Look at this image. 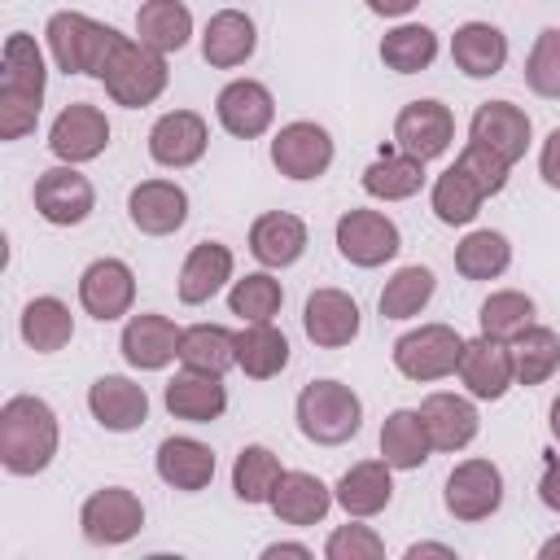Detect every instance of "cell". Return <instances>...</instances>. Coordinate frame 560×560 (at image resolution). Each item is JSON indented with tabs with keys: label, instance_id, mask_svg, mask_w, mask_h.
Segmentation results:
<instances>
[{
	"label": "cell",
	"instance_id": "7",
	"mask_svg": "<svg viewBox=\"0 0 560 560\" xmlns=\"http://www.w3.org/2000/svg\"><path fill=\"white\" fill-rule=\"evenodd\" d=\"M79 525H83V538L96 542V547H118L127 538L140 534L144 525V503L127 490V486H105L96 494H88L83 512H79Z\"/></svg>",
	"mask_w": 560,
	"mask_h": 560
},
{
	"label": "cell",
	"instance_id": "39",
	"mask_svg": "<svg viewBox=\"0 0 560 560\" xmlns=\"http://www.w3.org/2000/svg\"><path fill=\"white\" fill-rule=\"evenodd\" d=\"M433 214L446 223V228H464V223H472L477 214H481V201H486V192L459 171V166H446L438 179H433Z\"/></svg>",
	"mask_w": 560,
	"mask_h": 560
},
{
	"label": "cell",
	"instance_id": "31",
	"mask_svg": "<svg viewBox=\"0 0 560 560\" xmlns=\"http://www.w3.org/2000/svg\"><path fill=\"white\" fill-rule=\"evenodd\" d=\"M332 490L315 477V472H284L276 494H271V512L284 521V525H315L328 516L332 508Z\"/></svg>",
	"mask_w": 560,
	"mask_h": 560
},
{
	"label": "cell",
	"instance_id": "30",
	"mask_svg": "<svg viewBox=\"0 0 560 560\" xmlns=\"http://www.w3.org/2000/svg\"><path fill=\"white\" fill-rule=\"evenodd\" d=\"M389 499H394V477L385 459H363L346 468L337 481V503L346 508V516H376L381 508H389Z\"/></svg>",
	"mask_w": 560,
	"mask_h": 560
},
{
	"label": "cell",
	"instance_id": "24",
	"mask_svg": "<svg viewBox=\"0 0 560 560\" xmlns=\"http://www.w3.org/2000/svg\"><path fill=\"white\" fill-rule=\"evenodd\" d=\"M306 249V223L289 210H267L254 219L249 228V254L262 262V267H289L298 262Z\"/></svg>",
	"mask_w": 560,
	"mask_h": 560
},
{
	"label": "cell",
	"instance_id": "46",
	"mask_svg": "<svg viewBox=\"0 0 560 560\" xmlns=\"http://www.w3.org/2000/svg\"><path fill=\"white\" fill-rule=\"evenodd\" d=\"M525 83H529L538 96L560 101V26H547V31L534 39V48H529V57H525Z\"/></svg>",
	"mask_w": 560,
	"mask_h": 560
},
{
	"label": "cell",
	"instance_id": "8",
	"mask_svg": "<svg viewBox=\"0 0 560 560\" xmlns=\"http://www.w3.org/2000/svg\"><path fill=\"white\" fill-rule=\"evenodd\" d=\"M337 249L354 267H381L402 249L398 223L381 210H346L337 219Z\"/></svg>",
	"mask_w": 560,
	"mask_h": 560
},
{
	"label": "cell",
	"instance_id": "20",
	"mask_svg": "<svg viewBox=\"0 0 560 560\" xmlns=\"http://www.w3.org/2000/svg\"><path fill=\"white\" fill-rule=\"evenodd\" d=\"M459 381L472 398H503L508 385L516 381L512 376V350L508 341H494V337H477V341H464L459 350Z\"/></svg>",
	"mask_w": 560,
	"mask_h": 560
},
{
	"label": "cell",
	"instance_id": "2",
	"mask_svg": "<svg viewBox=\"0 0 560 560\" xmlns=\"http://www.w3.org/2000/svg\"><path fill=\"white\" fill-rule=\"evenodd\" d=\"M0 66H4L0 70V140H18L39 118L48 70H44V57L26 31H13L4 39Z\"/></svg>",
	"mask_w": 560,
	"mask_h": 560
},
{
	"label": "cell",
	"instance_id": "45",
	"mask_svg": "<svg viewBox=\"0 0 560 560\" xmlns=\"http://www.w3.org/2000/svg\"><path fill=\"white\" fill-rule=\"evenodd\" d=\"M280 302H284V289H280V280H271L267 271H249V276H241V280L232 284V293H228L232 315H241L245 324H262V319H271V315L280 311Z\"/></svg>",
	"mask_w": 560,
	"mask_h": 560
},
{
	"label": "cell",
	"instance_id": "42",
	"mask_svg": "<svg viewBox=\"0 0 560 560\" xmlns=\"http://www.w3.org/2000/svg\"><path fill=\"white\" fill-rule=\"evenodd\" d=\"M438 57V35L420 22H407V26H394L385 39H381V61L398 74H416V70H429Z\"/></svg>",
	"mask_w": 560,
	"mask_h": 560
},
{
	"label": "cell",
	"instance_id": "41",
	"mask_svg": "<svg viewBox=\"0 0 560 560\" xmlns=\"http://www.w3.org/2000/svg\"><path fill=\"white\" fill-rule=\"evenodd\" d=\"M560 368V337L551 328L529 324L516 341H512V376L521 385H542L551 372Z\"/></svg>",
	"mask_w": 560,
	"mask_h": 560
},
{
	"label": "cell",
	"instance_id": "27",
	"mask_svg": "<svg viewBox=\"0 0 560 560\" xmlns=\"http://www.w3.org/2000/svg\"><path fill=\"white\" fill-rule=\"evenodd\" d=\"M451 61L468 79H494L503 70V61H508V39L490 22H464L451 35Z\"/></svg>",
	"mask_w": 560,
	"mask_h": 560
},
{
	"label": "cell",
	"instance_id": "11",
	"mask_svg": "<svg viewBox=\"0 0 560 560\" xmlns=\"http://www.w3.org/2000/svg\"><path fill=\"white\" fill-rule=\"evenodd\" d=\"M394 140H398L402 153H411L420 162H433V158H442L451 149L455 118H451V109L442 101H411L394 118Z\"/></svg>",
	"mask_w": 560,
	"mask_h": 560
},
{
	"label": "cell",
	"instance_id": "4",
	"mask_svg": "<svg viewBox=\"0 0 560 560\" xmlns=\"http://www.w3.org/2000/svg\"><path fill=\"white\" fill-rule=\"evenodd\" d=\"M166 79H171L166 57L153 52L149 44H140V39H127V35L114 44V52H109V61L101 70V83H105L109 101L127 105V109L153 105L166 92Z\"/></svg>",
	"mask_w": 560,
	"mask_h": 560
},
{
	"label": "cell",
	"instance_id": "47",
	"mask_svg": "<svg viewBox=\"0 0 560 560\" xmlns=\"http://www.w3.org/2000/svg\"><path fill=\"white\" fill-rule=\"evenodd\" d=\"M455 166L486 192V197H494V192H503V184H508V162L499 158V153H490L486 144H464V153L455 158Z\"/></svg>",
	"mask_w": 560,
	"mask_h": 560
},
{
	"label": "cell",
	"instance_id": "55",
	"mask_svg": "<svg viewBox=\"0 0 560 560\" xmlns=\"http://www.w3.org/2000/svg\"><path fill=\"white\" fill-rule=\"evenodd\" d=\"M551 433H556V442H560V394H556V402H551Z\"/></svg>",
	"mask_w": 560,
	"mask_h": 560
},
{
	"label": "cell",
	"instance_id": "37",
	"mask_svg": "<svg viewBox=\"0 0 560 560\" xmlns=\"http://www.w3.org/2000/svg\"><path fill=\"white\" fill-rule=\"evenodd\" d=\"M74 337V315L61 298H31L22 311V341L39 354L61 350Z\"/></svg>",
	"mask_w": 560,
	"mask_h": 560
},
{
	"label": "cell",
	"instance_id": "16",
	"mask_svg": "<svg viewBox=\"0 0 560 560\" xmlns=\"http://www.w3.org/2000/svg\"><path fill=\"white\" fill-rule=\"evenodd\" d=\"M79 302H83V311H88L92 319H101V324L127 315L131 302H136V276H131V267H127L122 258H96V262L79 276Z\"/></svg>",
	"mask_w": 560,
	"mask_h": 560
},
{
	"label": "cell",
	"instance_id": "29",
	"mask_svg": "<svg viewBox=\"0 0 560 560\" xmlns=\"http://www.w3.org/2000/svg\"><path fill=\"white\" fill-rule=\"evenodd\" d=\"M158 477L171 490H206L214 477V451L197 438H166L158 446Z\"/></svg>",
	"mask_w": 560,
	"mask_h": 560
},
{
	"label": "cell",
	"instance_id": "19",
	"mask_svg": "<svg viewBox=\"0 0 560 560\" xmlns=\"http://www.w3.org/2000/svg\"><path fill=\"white\" fill-rule=\"evenodd\" d=\"M127 214L144 236H171L188 219V192L171 179H144L127 197Z\"/></svg>",
	"mask_w": 560,
	"mask_h": 560
},
{
	"label": "cell",
	"instance_id": "14",
	"mask_svg": "<svg viewBox=\"0 0 560 560\" xmlns=\"http://www.w3.org/2000/svg\"><path fill=\"white\" fill-rule=\"evenodd\" d=\"M105 144H109V122H105V114H101L96 105L74 101V105H66V109L52 118L48 149H52L61 162H70V166L92 162V158L105 153Z\"/></svg>",
	"mask_w": 560,
	"mask_h": 560
},
{
	"label": "cell",
	"instance_id": "33",
	"mask_svg": "<svg viewBox=\"0 0 560 560\" xmlns=\"http://www.w3.org/2000/svg\"><path fill=\"white\" fill-rule=\"evenodd\" d=\"M136 35L140 44H149L153 52H179L192 35V13L184 0H144L136 9Z\"/></svg>",
	"mask_w": 560,
	"mask_h": 560
},
{
	"label": "cell",
	"instance_id": "12",
	"mask_svg": "<svg viewBox=\"0 0 560 560\" xmlns=\"http://www.w3.org/2000/svg\"><path fill=\"white\" fill-rule=\"evenodd\" d=\"M468 140L472 144H486L490 153H499L512 166V162L525 158V149L534 140V122L512 101H486V105H477V114L468 122Z\"/></svg>",
	"mask_w": 560,
	"mask_h": 560
},
{
	"label": "cell",
	"instance_id": "25",
	"mask_svg": "<svg viewBox=\"0 0 560 560\" xmlns=\"http://www.w3.org/2000/svg\"><path fill=\"white\" fill-rule=\"evenodd\" d=\"M420 420L429 429L433 451H464L477 438V407L459 394H429L420 402Z\"/></svg>",
	"mask_w": 560,
	"mask_h": 560
},
{
	"label": "cell",
	"instance_id": "38",
	"mask_svg": "<svg viewBox=\"0 0 560 560\" xmlns=\"http://www.w3.org/2000/svg\"><path fill=\"white\" fill-rule=\"evenodd\" d=\"M508 262H512V245L503 232L477 228L455 245V271L464 280H494L508 271Z\"/></svg>",
	"mask_w": 560,
	"mask_h": 560
},
{
	"label": "cell",
	"instance_id": "13",
	"mask_svg": "<svg viewBox=\"0 0 560 560\" xmlns=\"http://www.w3.org/2000/svg\"><path fill=\"white\" fill-rule=\"evenodd\" d=\"M271 162L289 179H319L332 166V136L319 122H284L271 140Z\"/></svg>",
	"mask_w": 560,
	"mask_h": 560
},
{
	"label": "cell",
	"instance_id": "10",
	"mask_svg": "<svg viewBox=\"0 0 560 560\" xmlns=\"http://www.w3.org/2000/svg\"><path fill=\"white\" fill-rule=\"evenodd\" d=\"M503 503V472L490 459H464L446 477V512L455 521H486Z\"/></svg>",
	"mask_w": 560,
	"mask_h": 560
},
{
	"label": "cell",
	"instance_id": "17",
	"mask_svg": "<svg viewBox=\"0 0 560 560\" xmlns=\"http://www.w3.org/2000/svg\"><path fill=\"white\" fill-rule=\"evenodd\" d=\"M302 328L319 350H341L359 337V302L341 289H315L302 306Z\"/></svg>",
	"mask_w": 560,
	"mask_h": 560
},
{
	"label": "cell",
	"instance_id": "26",
	"mask_svg": "<svg viewBox=\"0 0 560 560\" xmlns=\"http://www.w3.org/2000/svg\"><path fill=\"white\" fill-rule=\"evenodd\" d=\"M254 44H258V31H254L249 13H241V9H219V13L206 22L201 57H206L214 70H232V66L249 61Z\"/></svg>",
	"mask_w": 560,
	"mask_h": 560
},
{
	"label": "cell",
	"instance_id": "1",
	"mask_svg": "<svg viewBox=\"0 0 560 560\" xmlns=\"http://www.w3.org/2000/svg\"><path fill=\"white\" fill-rule=\"evenodd\" d=\"M57 455V416L35 394H13L0 407V464L13 477H35Z\"/></svg>",
	"mask_w": 560,
	"mask_h": 560
},
{
	"label": "cell",
	"instance_id": "44",
	"mask_svg": "<svg viewBox=\"0 0 560 560\" xmlns=\"http://www.w3.org/2000/svg\"><path fill=\"white\" fill-rule=\"evenodd\" d=\"M481 332L494 337V341H516L529 324H534V302L516 289H499L481 302V315H477Z\"/></svg>",
	"mask_w": 560,
	"mask_h": 560
},
{
	"label": "cell",
	"instance_id": "15",
	"mask_svg": "<svg viewBox=\"0 0 560 560\" xmlns=\"http://www.w3.org/2000/svg\"><path fill=\"white\" fill-rule=\"evenodd\" d=\"M206 144H210L206 118L192 114V109H171L149 127V158L158 166H171V171H184V166L201 162Z\"/></svg>",
	"mask_w": 560,
	"mask_h": 560
},
{
	"label": "cell",
	"instance_id": "6",
	"mask_svg": "<svg viewBox=\"0 0 560 560\" xmlns=\"http://www.w3.org/2000/svg\"><path fill=\"white\" fill-rule=\"evenodd\" d=\"M464 337L451 324H420L394 341V368L407 381H442L459 368Z\"/></svg>",
	"mask_w": 560,
	"mask_h": 560
},
{
	"label": "cell",
	"instance_id": "50",
	"mask_svg": "<svg viewBox=\"0 0 560 560\" xmlns=\"http://www.w3.org/2000/svg\"><path fill=\"white\" fill-rule=\"evenodd\" d=\"M538 171H542V179L551 184V188H560V127L542 140V153H538Z\"/></svg>",
	"mask_w": 560,
	"mask_h": 560
},
{
	"label": "cell",
	"instance_id": "18",
	"mask_svg": "<svg viewBox=\"0 0 560 560\" xmlns=\"http://www.w3.org/2000/svg\"><path fill=\"white\" fill-rule=\"evenodd\" d=\"M214 114H219V122H223L228 136L254 140V136H262V131L271 127L276 101H271V92H267L258 79H232V83L219 92Z\"/></svg>",
	"mask_w": 560,
	"mask_h": 560
},
{
	"label": "cell",
	"instance_id": "9",
	"mask_svg": "<svg viewBox=\"0 0 560 560\" xmlns=\"http://www.w3.org/2000/svg\"><path fill=\"white\" fill-rule=\"evenodd\" d=\"M31 197H35L39 219H48V223H57V228H74V223H83V219L92 214V206H96V192H92L88 175H79L70 162H66V166H48V171H39Z\"/></svg>",
	"mask_w": 560,
	"mask_h": 560
},
{
	"label": "cell",
	"instance_id": "36",
	"mask_svg": "<svg viewBox=\"0 0 560 560\" xmlns=\"http://www.w3.org/2000/svg\"><path fill=\"white\" fill-rule=\"evenodd\" d=\"M424 184V162L411 158V153H381L368 171H363V188L368 197H381V201H407L416 197Z\"/></svg>",
	"mask_w": 560,
	"mask_h": 560
},
{
	"label": "cell",
	"instance_id": "34",
	"mask_svg": "<svg viewBox=\"0 0 560 560\" xmlns=\"http://www.w3.org/2000/svg\"><path fill=\"white\" fill-rule=\"evenodd\" d=\"M429 451H433V442H429V429H424L420 411L398 407V411L385 416V424H381V455H385L389 468H420L429 459Z\"/></svg>",
	"mask_w": 560,
	"mask_h": 560
},
{
	"label": "cell",
	"instance_id": "28",
	"mask_svg": "<svg viewBox=\"0 0 560 560\" xmlns=\"http://www.w3.org/2000/svg\"><path fill=\"white\" fill-rule=\"evenodd\" d=\"M228 280H232V249L219 245V241H201V245L188 249V258H184V267H179V302L201 306V302H210Z\"/></svg>",
	"mask_w": 560,
	"mask_h": 560
},
{
	"label": "cell",
	"instance_id": "43",
	"mask_svg": "<svg viewBox=\"0 0 560 560\" xmlns=\"http://www.w3.org/2000/svg\"><path fill=\"white\" fill-rule=\"evenodd\" d=\"M429 298H433V271L420 262L398 267L381 289V315L385 319H411L429 306Z\"/></svg>",
	"mask_w": 560,
	"mask_h": 560
},
{
	"label": "cell",
	"instance_id": "22",
	"mask_svg": "<svg viewBox=\"0 0 560 560\" xmlns=\"http://www.w3.org/2000/svg\"><path fill=\"white\" fill-rule=\"evenodd\" d=\"M166 411L175 420H192V424H210L228 411V389H223V376L214 372H197V368H184L166 381Z\"/></svg>",
	"mask_w": 560,
	"mask_h": 560
},
{
	"label": "cell",
	"instance_id": "23",
	"mask_svg": "<svg viewBox=\"0 0 560 560\" xmlns=\"http://www.w3.org/2000/svg\"><path fill=\"white\" fill-rule=\"evenodd\" d=\"M179 332L184 328H175L166 315H153V311L131 315L122 328V359L140 372H158L171 359H179Z\"/></svg>",
	"mask_w": 560,
	"mask_h": 560
},
{
	"label": "cell",
	"instance_id": "40",
	"mask_svg": "<svg viewBox=\"0 0 560 560\" xmlns=\"http://www.w3.org/2000/svg\"><path fill=\"white\" fill-rule=\"evenodd\" d=\"M280 477H284L280 459H276L267 446H258V442L245 446V451L236 455V464H232V490H236L241 503H271Z\"/></svg>",
	"mask_w": 560,
	"mask_h": 560
},
{
	"label": "cell",
	"instance_id": "52",
	"mask_svg": "<svg viewBox=\"0 0 560 560\" xmlns=\"http://www.w3.org/2000/svg\"><path fill=\"white\" fill-rule=\"evenodd\" d=\"M420 556H446V560H455V547H446V542H416V547H407V560H420Z\"/></svg>",
	"mask_w": 560,
	"mask_h": 560
},
{
	"label": "cell",
	"instance_id": "5",
	"mask_svg": "<svg viewBox=\"0 0 560 560\" xmlns=\"http://www.w3.org/2000/svg\"><path fill=\"white\" fill-rule=\"evenodd\" d=\"M359 420H363V402L341 381H311L298 394V429H302V438H311L319 446L350 442L359 433Z\"/></svg>",
	"mask_w": 560,
	"mask_h": 560
},
{
	"label": "cell",
	"instance_id": "21",
	"mask_svg": "<svg viewBox=\"0 0 560 560\" xmlns=\"http://www.w3.org/2000/svg\"><path fill=\"white\" fill-rule=\"evenodd\" d=\"M88 411L96 416L101 429L131 433L149 420V394H144V385H136L127 376H101L88 389Z\"/></svg>",
	"mask_w": 560,
	"mask_h": 560
},
{
	"label": "cell",
	"instance_id": "35",
	"mask_svg": "<svg viewBox=\"0 0 560 560\" xmlns=\"http://www.w3.org/2000/svg\"><path fill=\"white\" fill-rule=\"evenodd\" d=\"M179 363L197 368V372H214L223 376L228 368H236V332H228L223 324H192L179 332Z\"/></svg>",
	"mask_w": 560,
	"mask_h": 560
},
{
	"label": "cell",
	"instance_id": "51",
	"mask_svg": "<svg viewBox=\"0 0 560 560\" xmlns=\"http://www.w3.org/2000/svg\"><path fill=\"white\" fill-rule=\"evenodd\" d=\"M420 0H368V9L372 13H381V18H402V13H411Z\"/></svg>",
	"mask_w": 560,
	"mask_h": 560
},
{
	"label": "cell",
	"instance_id": "3",
	"mask_svg": "<svg viewBox=\"0 0 560 560\" xmlns=\"http://www.w3.org/2000/svg\"><path fill=\"white\" fill-rule=\"evenodd\" d=\"M44 35H48V52H52L57 70H66V74H96V79L105 70L114 44L122 39L114 26H105V22L88 18V13H70V9L52 13Z\"/></svg>",
	"mask_w": 560,
	"mask_h": 560
},
{
	"label": "cell",
	"instance_id": "53",
	"mask_svg": "<svg viewBox=\"0 0 560 560\" xmlns=\"http://www.w3.org/2000/svg\"><path fill=\"white\" fill-rule=\"evenodd\" d=\"M262 556H267V560H271V556H302V560H306V556H311V547H302V542H271Z\"/></svg>",
	"mask_w": 560,
	"mask_h": 560
},
{
	"label": "cell",
	"instance_id": "49",
	"mask_svg": "<svg viewBox=\"0 0 560 560\" xmlns=\"http://www.w3.org/2000/svg\"><path fill=\"white\" fill-rule=\"evenodd\" d=\"M538 499L551 508V512H560V455H547L542 459V481H538Z\"/></svg>",
	"mask_w": 560,
	"mask_h": 560
},
{
	"label": "cell",
	"instance_id": "54",
	"mask_svg": "<svg viewBox=\"0 0 560 560\" xmlns=\"http://www.w3.org/2000/svg\"><path fill=\"white\" fill-rule=\"evenodd\" d=\"M538 556H542V560H556V556H560V534H556V538H547V542L538 547Z\"/></svg>",
	"mask_w": 560,
	"mask_h": 560
},
{
	"label": "cell",
	"instance_id": "32",
	"mask_svg": "<svg viewBox=\"0 0 560 560\" xmlns=\"http://www.w3.org/2000/svg\"><path fill=\"white\" fill-rule=\"evenodd\" d=\"M284 363H289V337H284L271 319L245 324V328L236 332V368H241L245 376L271 381V376L284 372Z\"/></svg>",
	"mask_w": 560,
	"mask_h": 560
},
{
	"label": "cell",
	"instance_id": "48",
	"mask_svg": "<svg viewBox=\"0 0 560 560\" xmlns=\"http://www.w3.org/2000/svg\"><path fill=\"white\" fill-rule=\"evenodd\" d=\"M324 556L328 560H381L385 542L368 525H337L328 534V542H324Z\"/></svg>",
	"mask_w": 560,
	"mask_h": 560
}]
</instances>
